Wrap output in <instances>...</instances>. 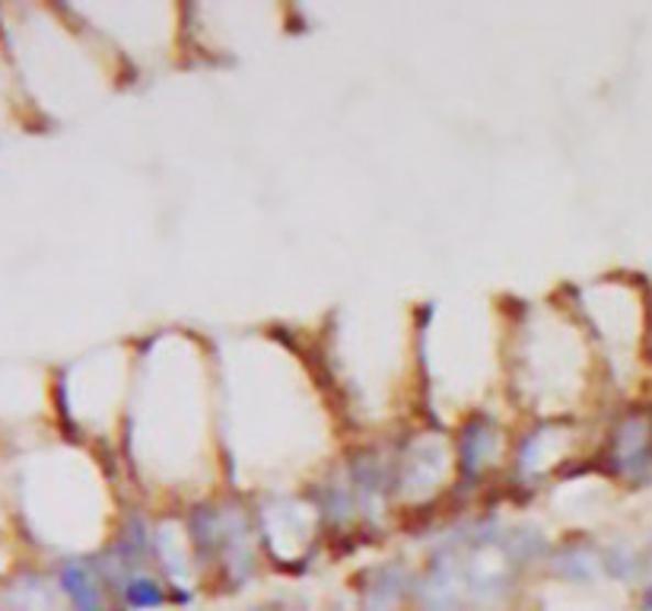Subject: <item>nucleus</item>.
<instances>
[{
    "label": "nucleus",
    "instance_id": "1",
    "mask_svg": "<svg viewBox=\"0 0 652 611\" xmlns=\"http://www.w3.org/2000/svg\"><path fill=\"white\" fill-rule=\"evenodd\" d=\"M213 360L223 481L242 493H277L325 475L341 408L309 357L274 335H252Z\"/></svg>",
    "mask_w": 652,
    "mask_h": 611
},
{
    "label": "nucleus",
    "instance_id": "2",
    "mask_svg": "<svg viewBox=\"0 0 652 611\" xmlns=\"http://www.w3.org/2000/svg\"><path fill=\"white\" fill-rule=\"evenodd\" d=\"M121 446L137 490L156 500H205L223 481L217 360L188 332H159L134 357Z\"/></svg>",
    "mask_w": 652,
    "mask_h": 611
},
{
    "label": "nucleus",
    "instance_id": "3",
    "mask_svg": "<svg viewBox=\"0 0 652 611\" xmlns=\"http://www.w3.org/2000/svg\"><path fill=\"white\" fill-rule=\"evenodd\" d=\"M598 354L566 303L506 309L504 396L534 421H570L593 389Z\"/></svg>",
    "mask_w": 652,
    "mask_h": 611
},
{
    "label": "nucleus",
    "instance_id": "4",
    "mask_svg": "<svg viewBox=\"0 0 652 611\" xmlns=\"http://www.w3.org/2000/svg\"><path fill=\"white\" fill-rule=\"evenodd\" d=\"M458 488L455 443L436 427L401 433L398 449L391 453V493L398 507L423 510L436 503L445 490Z\"/></svg>",
    "mask_w": 652,
    "mask_h": 611
},
{
    "label": "nucleus",
    "instance_id": "5",
    "mask_svg": "<svg viewBox=\"0 0 652 611\" xmlns=\"http://www.w3.org/2000/svg\"><path fill=\"white\" fill-rule=\"evenodd\" d=\"M652 468V427L643 418H623L618 427L611 430L608 446H605V471L640 481Z\"/></svg>",
    "mask_w": 652,
    "mask_h": 611
},
{
    "label": "nucleus",
    "instance_id": "6",
    "mask_svg": "<svg viewBox=\"0 0 652 611\" xmlns=\"http://www.w3.org/2000/svg\"><path fill=\"white\" fill-rule=\"evenodd\" d=\"M60 589L74 611H106L102 606V577L87 560H67L60 570Z\"/></svg>",
    "mask_w": 652,
    "mask_h": 611
}]
</instances>
